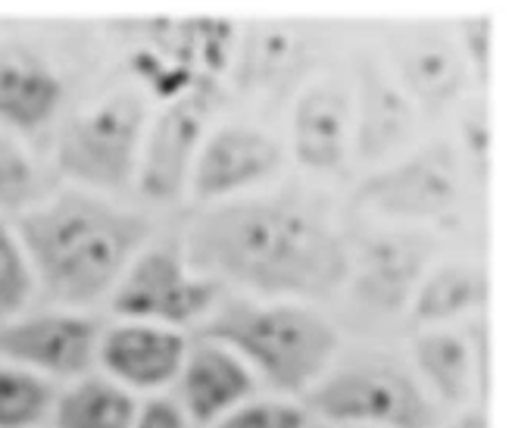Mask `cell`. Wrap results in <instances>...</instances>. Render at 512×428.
I'll use <instances>...</instances> for the list:
<instances>
[{"label": "cell", "instance_id": "1", "mask_svg": "<svg viewBox=\"0 0 512 428\" xmlns=\"http://www.w3.org/2000/svg\"><path fill=\"white\" fill-rule=\"evenodd\" d=\"M185 266L210 282L260 294L325 297L350 272L347 250L328 225L285 200H228L200 213L185 241Z\"/></svg>", "mask_w": 512, "mask_h": 428}, {"label": "cell", "instance_id": "2", "mask_svg": "<svg viewBox=\"0 0 512 428\" xmlns=\"http://www.w3.org/2000/svg\"><path fill=\"white\" fill-rule=\"evenodd\" d=\"M16 229L44 291L60 304H91L116 288L147 241L150 222L94 194L66 191L25 213Z\"/></svg>", "mask_w": 512, "mask_h": 428}, {"label": "cell", "instance_id": "3", "mask_svg": "<svg viewBox=\"0 0 512 428\" xmlns=\"http://www.w3.org/2000/svg\"><path fill=\"white\" fill-rule=\"evenodd\" d=\"M203 338L232 350L260 369L285 394H306L331 369L338 332L322 313L297 304H247L228 300L203 325Z\"/></svg>", "mask_w": 512, "mask_h": 428}, {"label": "cell", "instance_id": "4", "mask_svg": "<svg viewBox=\"0 0 512 428\" xmlns=\"http://www.w3.org/2000/svg\"><path fill=\"white\" fill-rule=\"evenodd\" d=\"M310 407L347 428H434L431 397L413 372L388 357H356L306 391Z\"/></svg>", "mask_w": 512, "mask_h": 428}, {"label": "cell", "instance_id": "5", "mask_svg": "<svg viewBox=\"0 0 512 428\" xmlns=\"http://www.w3.org/2000/svg\"><path fill=\"white\" fill-rule=\"evenodd\" d=\"M147 125L144 97L116 91L75 113L57 141V163L91 188L119 191L138 166Z\"/></svg>", "mask_w": 512, "mask_h": 428}, {"label": "cell", "instance_id": "6", "mask_svg": "<svg viewBox=\"0 0 512 428\" xmlns=\"http://www.w3.org/2000/svg\"><path fill=\"white\" fill-rule=\"evenodd\" d=\"M219 285L194 275L172 250H147L122 272L113 291V313L150 325H182L207 316Z\"/></svg>", "mask_w": 512, "mask_h": 428}, {"label": "cell", "instance_id": "7", "mask_svg": "<svg viewBox=\"0 0 512 428\" xmlns=\"http://www.w3.org/2000/svg\"><path fill=\"white\" fill-rule=\"evenodd\" d=\"M210 113H213L210 85H194L185 94H178L153 119L150 132H144L141 157H138V179L147 197L172 200L182 191L197 150L203 144V129H207Z\"/></svg>", "mask_w": 512, "mask_h": 428}, {"label": "cell", "instance_id": "8", "mask_svg": "<svg viewBox=\"0 0 512 428\" xmlns=\"http://www.w3.org/2000/svg\"><path fill=\"white\" fill-rule=\"evenodd\" d=\"M94 322L75 313H41L0 325V357L35 375L72 379L91 369L97 357Z\"/></svg>", "mask_w": 512, "mask_h": 428}, {"label": "cell", "instance_id": "9", "mask_svg": "<svg viewBox=\"0 0 512 428\" xmlns=\"http://www.w3.org/2000/svg\"><path fill=\"white\" fill-rule=\"evenodd\" d=\"M360 200L388 216H447L459 200V163L447 147L422 150L413 160L369 179L360 191Z\"/></svg>", "mask_w": 512, "mask_h": 428}, {"label": "cell", "instance_id": "10", "mask_svg": "<svg viewBox=\"0 0 512 428\" xmlns=\"http://www.w3.org/2000/svg\"><path fill=\"white\" fill-rule=\"evenodd\" d=\"M281 163L278 144L247 125H225L200 144L191 166V191L200 200L228 197L253 182H263Z\"/></svg>", "mask_w": 512, "mask_h": 428}, {"label": "cell", "instance_id": "11", "mask_svg": "<svg viewBox=\"0 0 512 428\" xmlns=\"http://www.w3.org/2000/svg\"><path fill=\"white\" fill-rule=\"evenodd\" d=\"M353 94L344 82L322 79L294 107V154L310 169H335L353 144Z\"/></svg>", "mask_w": 512, "mask_h": 428}, {"label": "cell", "instance_id": "12", "mask_svg": "<svg viewBox=\"0 0 512 428\" xmlns=\"http://www.w3.org/2000/svg\"><path fill=\"white\" fill-rule=\"evenodd\" d=\"M185 338L150 322H128L113 329L97 347L113 379L132 388H160L172 382L185 363Z\"/></svg>", "mask_w": 512, "mask_h": 428}, {"label": "cell", "instance_id": "13", "mask_svg": "<svg viewBox=\"0 0 512 428\" xmlns=\"http://www.w3.org/2000/svg\"><path fill=\"white\" fill-rule=\"evenodd\" d=\"M178 375H182L185 410L197 422H213L232 413L256 388L247 363L216 341L194 344Z\"/></svg>", "mask_w": 512, "mask_h": 428}, {"label": "cell", "instance_id": "14", "mask_svg": "<svg viewBox=\"0 0 512 428\" xmlns=\"http://www.w3.org/2000/svg\"><path fill=\"white\" fill-rule=\"evenodd\" d=\"M406 94L419 97L428 107H441L459 94L466 60L441 32H400L391 44Z\"/></svg>", "mask_w": 512, "mask_h": 428}, {"label": "cell", "instance_id": "15", "mask_svg": "<svg viewBox=\"0 0 512 428\" xmlns=\"http://www.w3.org/2000/svg\"><path fill=\"white\" fill-rule=\"evenodd\" d=\"M63 100V82L35 54L0 57V125L38 132Z\"/></svg>", "mask_w": 512, "mask_h": 428}, {"label": "cell", "instance_id": "16", "mask_svg": "<svg viewBox=\"0 0 512 428\" xmlns=\"http://www.w3.org/2000/svg\"><path fill=\"white\" fill-rule=\"evenodd\" d=\"M431 241L422 235H394L375 241L363 254L360 297L372 310H397L422 279Z\"/></svg>", "mask_w": 512, "mask_h": 428}, {"label": "cell", "instance_id": "17", "mask_svg": "<svg viewBox=\"0 0 512 428\" xmlns=\"http://www.w3.org/2000/svg\"><path fill=\"white\" fill-rule=\"evenodd\" d=\"M413 125V107L403 88H397L378 69L363 72L360 113H353L356 147L366 160H378L403 144Z\"/></svg>", "mask_w": 512, "mask_h": 428}, {"label": "cell", "instance_id": "18", "mask_svg": "<svg viewBox=\"0 0 512 428\" xmlns=\"http://www.w3.org/2000/svg\"><path fill=\"white\" fill-rule=\"evenodd\" d=\"M135 416V397L110 379H82L54 404L57 428H132Z\"/></svg>", "mask_w": 512, "mask_h": 428}, {"label": "cell", "instance_id": "19", "mask_svg": "<svg viewBox=\"0 0 512 428\" xmlns=\"http://www.w3.org/2000/svg\"><path fill=\"white\" fill-rule=\"evenodd\" d=\"M416 366L444 400H466L475 385V354L456 332H425L416 338Z\"/></svg>", "mask_w": 512, "mask_h": 428}, {"label": "cell", "instance_id": "20", "mask_svg": "<svg viewBox=\"0 0 512 428\" xmlns=\"http://www.w3.org/2000/svg\"><path fill=\"white\" fill-rule=\"evenodd\" d=\"M484 297V279L463 263L444 266L419 282L416 294V319L419 322H447L459 313L472 310Z\"/></svg>", "mask_w": 512, "mask_h": 428}, {"label": "cell", "instance_id": "21", "mask_svg": "<svg viewBox=\"0 0 512 428\" xmlns=\"http://www.w3.org/2000/svg\"><path fill=\"white\" fill-rule=\"evenodd\" d=\"M54 385L41 375L0 363V428H32L54 410Z\"/></svg>", "mask_w": 512, "mask_h": 428}, {"label": "cell", "instance_id": "22", "mask_svg": "<svg viewBox=\"0 0 512 428\" xmlns=\"http://www.w3.org/2000/svg\"><path fill=\"white\" fill-rule=\"evenodd\" d=\"M291 50H294V38L291 32L278 29V25H266V29L250 32L244 50H241V72L238 79L241 85H269L275 75H281L291 63Z\"/></svg>", "mask_w": 512, "mask_h": 428}, {"label": "cell", "instance_id": "23", "mask_svg": "<svg viewBox=\"0 0 512 428\" xmlns=\"http://www.w3.org/2000/svg\"><path fill=\"white\" fill-rule=\"evenodd\" d=\"M35 291V272L29 266V257L4 222H0V325L10 322Z\"/></svg>", "mask_w": 512, "mask_h": 428}, {"label": "cell", "instance_id": "24", "mask_svg": "<svg viewBox=\"0 0 512 428\" xmlns=\"http://www.w3.org/2000/svg\"><path fill=\"white\" fill-rule=\"evenodd\" d=\"M35 169L22 147L0 132V210H19L35 197Z\"/></svg>", "mask_w": 512, "mask_h": 428}, {"label": "cell", "instance_id": "25", "mask_svg": "<svg viewBox=\"0 0 512 428\" xmlns=\"http://www.w3.org/2000/svg\"><path fill=\"white\" fill-rule=\"evenodd\" d=\"M216 428H306V413L294 404L263 400V404L235 407Z\"/></svg>", "mask_w": 512, "mask_h": 428}, {"label": "cell", "instance_id": "26", "mask_svg": "<svg viewBox=\"0 0 512 428\" xmlns=\"http://www.w3.org/2000/svg\"><path fill=\"white\" fill-rule=\"evenodd\" d=\"M132 428H188V425H185L182 410H178L172 400H150L135 416Z\"/></svg>", "mask_w": 512, "mask_h": 428}, {"label": "cell", "instance_id": "27", "mask_svg": "<svg viewBox=\"0 0 512 428\" xmlns=\"http://www.w3.org/2000/svg\"><path fill=\"white\" fill-rule=\"evenodd\" d=\"M466 428H484V425H478V422H472V425H466Z\"/></svg>", "mask_w": 512, "mask_h": 428}]
</instances>
